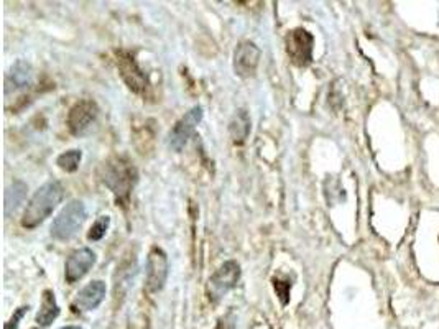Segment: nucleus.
<instances>
[{"label": "nucleus", "instance_id": "obj_1", "mask_svg": "<svg viewBox=\"0 0 439 329\" xmlns=\"http://www.w3.org/2000/svg\"><path fill=\"white\" fill-rule=\"evenodd\" d=\"M99 177H101L104 186L111 189L117 202L125 206L132 195V189L138 182V171L127 157L115 155L104 161Z\"/></svg>", "mask_w": 439, "mask_h": 329}, {"label": "nucleus", "instance_id": "obj_2", "mask_svg": "<svg viewBox=\"0 0 439 329\" xmlns=\"http://www.w3.org/2000/svg\"><path fill=\"white\" fill-rule=\"evenodd\" d=\"M63 195H65V189L58 182H48L40 186L26 204L24 218H22V226L25 229L38 227L47 218H49L54 207L60 204Z\"/></svg>", "mask_w": 439, "mask_h": 329}, {"label": "nucleus", "instance_id": "obj_3", "mask_svg": "<svg viewBox=\"0 0 439 329\" xmlns=\"http://www.w3.org/2000/svg\"><path fill=\"white\" fill-rule=\"evenodd\" d=\"M86 220V206L83 201L72 200L60 211L51 224V237L56 241H70L78 234Z\"/></svg>", "mask_w": 439, "mask_h": 329}, {"label": "nucleus", "instance_id": "obj_4", "mask_svg": "<svg viewBox=\"0 0 439 329\" xmlns=\"http://www.w3.org/2000/svg\"><path fill=\"white\" fill-rule=\"evenodd\" d=\"M239 280H241V265L235 262V260H229V262L223 264L216 270L209 280H207V300H209L211 303L221 301L224 298L225 293L232 290V288L237 285Z\"/></svg>", "mask_w": 439, "mask_h": 329}, {"label": "nucleus", "instance_id": "obj_5", "mask_svg": "<svg viewBox=\"0 0 439 329\" xmlns=\"http://www.w3.org/2000/svg\"><path fill=\"white\" fill-rule=\"evenodd\" d=\"M99 117V107L96 102L89 101V99H81L70 109L67 114L66 125L67 130L74 135V137H84L93 130L94 124L97 122Z\"/></svg>", "mask_w": 439, "mask_h": 329}, {"label": "nucleus", "instance_id": "obj_6", "mask_svg": "<svg viewBox=\"0 0 439 329\" xmlns=\"http://www.w3.org/2000/svg\"><path fill=\"white\" fill-rule=\"evenodd\" d=\"M313 45L314 37L305 29L289 30L287 38H285L287 55L292 63H295L300 67L310 66L313 61Z\"/></svg>", "mask_w": 439, "mask_h": 329}, {"label": "nucleus", "instance_id": "obj_7", "mask_svg": "<svg viewBox=\"0 0 439 329\" xmlns=\"http://www.w3.org/2000/svg\"><path fill=\"white\" fill-rule=\"evenodd\" d=\"M117 55V67H119V74L120 78L124 79V83L127 84V88L135 94H145L148 89V79L147 74L143 73L142 67L138 66L137 60L132 53L120 51L115 53Z\"/></svg>", "mask_w": 439, "mask_h": 329}, {"label": "nucleus", "instance_id": "obj_8", "mask_svg": "<svg viewBox=\"0 0 439 329\" xmlns=\"http://www.w3.org/2000/svg\"><path fill=\"white\" fill-rule=\"evenodd\" d=\"M202 115H205L202 107L194 106L193 109H189L186 114L175 124V127L171 129V132L168 135V145L173 148L175 152L183 150L184 145H186L189 141V137L194 134L198 125L201 124Z\"/></svg>", "mask_w": 439, "mask_h": 329}, {"label": "nucleus", "instance_id": "obj_9", "mask_svg": "<svg viewBox=\"0 0 439 329\" xmlns=\"http://www.w3.org/2000/svg\"><path fill=\"white\" fill-rule=\"evenodd\" d=\"M168 257L160 247H152L147 257V290L158 293L168 278Z\"/></svg>", "mask_w": 439, "mask_h": 329}, {"label": "nucleus", "instance_id": "obj_10", "mask_svg": "<svg viewBox=\"0 0 439 329\" xmlns=\"http://www.w3.org/2000/svg\"><path fill=\"white\" fill-rule=\"evenodd\" d=\"M260 48L250 40L241 42L234 51V71L239 78H250L260 63Z\"/></svg>", "mask_w": 439, "mask_h": 329}, {"label": "nucleus", "instance_id": "obj_11", "mask_svg": "<svg viewBox=\"0 0 439 329\" xmlns=\"http://www.w3.org/2000/svg\"><path fill=\"white\" fill-rule=\"evenodd\" d=\"M96 264V254L88 247H81L67 257L65 267V278L67 283H76L89 272Z\"/></svg>", "mask_w": 439, "mask_h": 329}, {"label": "nucleus", "instance_id": "obj_12", "mask_svg": "<svg viewBox=\"0 0 439 329\" xmlns=\"http://www.w3.org/2000/svg\"><path fill=\"white\" fill-rule=\"evenodd\" d=\"M106 291L107 288L104 282H90L76 295L74 301H72V308H74V311H81V313L96 310L102 303L104 298H106Z\"/></svg>", "mask_w": 439, "mask_h": 329}, {"label": "nucleus", "instance_id": "obj_13", "mask_svg": "<svg viewBox=\"0 0 439 329\" xmlns=\"http://www.w3.org/2000/svg\"><path fill=\"white\" fill-rule=\"evenodd\" d=\"M33 79V71L31 66L24 60H18L12 65L10 71L7 73L6 78V93L18 91V89H25L31 84Z\"/></svg>", "mask_w": 439, "mask_h": 329}, {"label": "nucleus", "instance_id": "obj_14", "mask_svg": "<svg viewBox=\"0 0 439 329\" xmlns=\"http://www.w3.org/2000/svg\"><path fill=\"white\" fill-rule=\"evenodd\" d=\"M252 124H250V115L246 109H239L235 111V114L232 115L229 122V134L232 137V142L241 145L247 141L248 134H250Z\"/></svg>", "mask_w": 439, "mask_h": 329}, {"label": "nucleus", "instance_id": "obj_15", "mask_svg": "<svg viewBox=\"0 0 439 329\" xmlns=\"http://www.w3.org/2000/svg\"><path fill=\"white\" fill-rule=\"evenodd\" d=\"M58 314H60V306L56 303V296H54L53 290H45L40 311L36 314V323H38V326L47 328L58 318Z\"/></svg>", "mask_w": 439, "mask_h": 329}, {"label": "nucleus", "instance_id": "obj_16", "mask_svg": "<svg viewBox=\"0 0 439 329\" xmlns=\"http://www.w3.org/2000/svg\"><path fill=\"white\" fill-rule=\"evenodd\" d=\"M29 186L24 182H13L6 191V216H12L15 211L24 204Z\"/></svg>", "mask_w": 439, "mask_h": 329}, {"label": "nucleus", "instance_id": "obj_17", "mask_svg": "<svg viewBox=\"0 0 439 329\" xmlns=\"http://www.w3.org/2000/svg\"><path fill=\"white\" fill-rule=\"evenodd\" d=\"M81 160H83V152L81 150H67L58 157L56 165L66 173H74L79 168Z\"/></svg>", "mask_w": 439, "mask_h": 329}, {"label": "nucleus", "instance_id": "obj_18", "mask_svg": "<svg viewBox=\"0 0 439 329\" xmlns=\"http://www.w3.org/2000/svg\"><path fill=\"white\" fill-rule=\"evenodd\" d=\"M109 226H111V218H109V216H101V218H97V220L93 224V227H90L88 232L89 241H101V239L106 236Z\"/></svg>", "mask_w": 439, "mask_h": 329}, {"label": "nucleus", "instance_id": "obj_19", "mask_svg": "<svg viewBox=\"0 0 439 329\" xmlns=\"http://www.w3.org/2000/svg\"><path fill=\"white\" fill-rule=\"evenodd\" d=\"M273 287H275V291H277L278 298H280V303H282L283 306L288 305L289 301V291H292V285L293 283L288 280V278H285V280H282V278L278 277H273Z\"/></svg>", "mask_w": 439, "mask_h": 329}, {"label": "nucleus", "instance_id": "obj_20", "mask_svg": "<svg viewBox=\"0 0 439 329\" xmlns=\"http://www.w3.org/2000/svg\"><path fill=\"white\" fill-rule=\"evenodd\" d=\"M216 329H237V319H235L232 311H229L228 314H224L223 318H219Z\"/></svg>", "mask_w": 439, "mask_h": 329}, {"label": "nucleus", "instance_id": "obj_21", "mask_svg": "<svg viewBox=\"0 0 439 329\" xmlns=\"http://www.w3.org/2000/svg\"><path fill=\"white\" fill-rule=\"evenodd\" d=\"M29 310H30V306H22V308H18L15 313H13L10 321L6 324V329H17L18 324H20V321H22V318H24L25 314L29 313Z\"/></svg>", "mask_w": 439, "mask_h": 329}, {"label": "nucleus", "instance_id": "obj_22", "mask_svg": "<svg viewBox=\"0 0 439 329\" xmlns=\"http://www.w3.org/2000/svg\"><path fill=\"white\" fill-rule=\"evenodd\" d=\"M61 329H83V328H79V326H65V328H61Z\"/></svg>", "mask_w": 439, "mask_h": 329}]
</instances>
